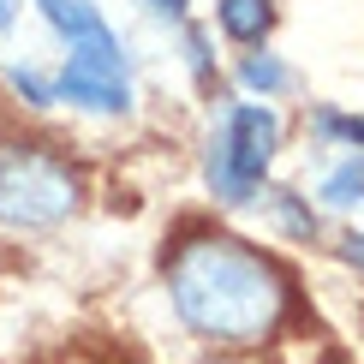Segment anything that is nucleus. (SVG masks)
I'll return each instance as SVG.
<instances>
[{"mask_svg": "<svg viewBox=\"0 0 364 364\" xmlns=\"http://www.w3.org/2000/svg\"><path fill=\"white\" fill-rule=\"evenodd\" d=\"M168 299L191 335L215 346H263L287 323L293 281L275 257L215 227H186L168 251Z\"/></svg>", "mask_w": 364, "mask_h": 364, "instance_id": "nucleus-1", "label": "nucleus"}, {"mask_svg": "<svg viewBox=\"0 0 364 364\" xmlns=\"http://www.w3.org/2000/svg\"><path fill=\"white\" fill-rule=\"evenodd\" d=\"M84 203V173L54 144H6L0 149V227L42 233L72 221Z\"/></svg>", "mask_w": 364, "mask_h": 364, "instance_id": "nucleus-2", "label": "nucleus"}, {"mask_svg": "<svg viewBox=\"0 0 364 364\" xmlns=\"http://www.w3.org/2000/svg\"><path fill=\"white\" fill-rule=\"evenodd\" d=\"M275 149H281V114L263 108V102H239L221 119V132L209 138V191L233 209L251 203L269 161H275Z\"/></svg>", "mask_w": 364, "mask_h": 364, "instance_id": "nucleus-3", "label": "nucleus"}, {"mask_svg": "<svg viewBox=\"0 0 364 364\" xmlns=\"http://www.w3.org/2000/svg\"><path fill=\"white\" fill-rule=\"evenodd\" d=\"M60 96L78 102L90 114H126L132 108V84L126 78H108V72H84V66H60Z\"/></svg>", "mask_w": 364, "mask_h": 364, "instance_id": "nucleus-4", "label": "nucleus"}, {"mask_svg": "<svg viewBox=\"0 0 364 364\" xmlns=\"http://www.w3.org/2000/svg\"><path fill=\"white\" fill-rule=\"evenodd\" d=\"M36 12L48 18V30L66 48H84V42H102V36H114L108 18H102L90 0H36Z\"/></svg>", "mask_w": 364, "mask_h": 364, "instance_id": "nucleus-5", "label": "nucleus"}, {"mask_svg": "<svg viewBox=\"0 0 364 364\" xmlns=\"http://www.w3.org/2000/svg\"><path fill=\"white\" fill-rule=\"evenodd\" d=\"M215 18H221V30L233 42H263L269 24H275V6H269V0H221Z\"/></svg>", "mask_w": 364, "mask_h": 364, "instance_id": "nucleus-6", "label": "nucleus"}, {"mask_svg": "<svg viewBox=\"0 0 364 364\" xmlns=\"http://www.w3.org/2000/svg\"><path fill=\"white\" fill-rule=\"evenodd\" d=\"M269 215H275V227H281L287 239H305V245L316 239V215L305 209V197H299V191H275V197H269Z\"/></svg>", "mask_w": 364, "mask_h": 364, "instance_id": "nucleus-7", "label": "nucleus"}, {"mask_svg": "<svg viewBox=\"0 0 364 364\" xmlns=\"http://www.w3.org/2000/svg\"><path fill=\"white\" fill-rule=\"evenodd\" d=\"M239 78H245L251 90H263V96H281V90L293 84V72H287L275 54H245L239 60Z\"/></svg>", "mask_w": 364, "mask_h": 364, "instance_id": "nucleus-8", "label": "nucleus"}, {"mask_svg": "<svg viewBox=\"0 0 364 364\" xmlns=\"http://www.w3.org/2000/svg\"><path fill=\"white\" fill-rule=\"evenodd\" d=\"M323 197H328V203H364V149L346 156L341 168L323 179Z\"/></svg>", "mask_w": 364, "mask_h": 364, "instance_id": "nucleus-9", "label": "nucleus"}, {"mask_svg": "<svg viewBox=\"0 0 364 364\" xmlns=\"http://www.w3.org/2000/svg\"><path fill=\"white\" fill-rule=\"evenodd\" d=\"M6 84L18 90V96L30 102V108H54V102H60V90H54L48 78H42L36 66H12V72H6Z\"/></svg>", "mask_w": 364, "mask_h": 364, "instance_id": "nucleus-10", "label": "nucleus"}, {"mask_svg": "<svg viewBox=\"0 0 364 364\" xmlns=\"http://www.w3.org/2000/svg\"><path fill=\"white\" fill-rule=\"evenodd\" d=\"M316 138H341V144H364V119H353V114H316Z\"/></svg>", "mask_w": 364, "mask_h": 364, "instance_id": "nucleus-11", "label": "nucleus"}, {"mask_svg": "<svg viewBox=\"0 0 364 364\" xmlns=\"http://www.w3.org/2000/svg\"><path fill=\"white\" fill-rule=\"evenodd\" d=\"M186 54H191L197 78H209V36H203V30H186Z\"/></svg>", "mask_w": 364, "mask_h": 364, "instance_id": "nucleus-12", "label": "nucleus"}, {"mask_svg": "<svg viewBox=\"0 0 364 364\" xmlns=\"http://www.w3.org/2000/svg\"><path fill=\"white\" fill-rule=\"evenodd\" d=\"M156 18H186V0H144Z\"/></svg>", "mask_w": 364, "mask_h": 364, "instance_id": "nucleus-13", "label": "nucleus"}, {"mask_svg": "<svg viewBox=\"0 0 364 364\" xmlns=\"http://www.w3.org/2000/svg\"><path fill=\"white\" fill-rule=\"evenodd\" d=\"M346 263L364 275V233H346Z\"/></svg>", "mask_w": 364, "mask_h": 364, "instance_id": "nucleus-14", "label": "nucleus"}, {"mask_svg": "<svg viewBox=\"0 0 364 364\" xmlns=\"http://www.w3.org/2000/svg\"><path fill=\"white\" fill-rule=\"evenodd\" d=\"M18 24V0H0V30H12Z\"/></svg>", "mask_w": 364, "mask_h": 364, "instance_id": "nucleus-15", "label": "nucleus"}]
</instances>
